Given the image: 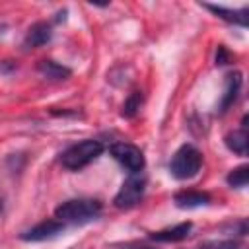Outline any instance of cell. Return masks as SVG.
<instances>
[{
	"label": "cell",
	"instance_id": "obj_1",
	"mask_svg": "<svg viewBox=\"0 0 249 249\" xmlns=\"http://www.w3.org/2000/svg\"><path fill=\"white\" fill-rule=\"evenodd\" d=\"M103 210L97 198H70L54 208V218L62 224H86L95 220Z\"/></svg>",
	"mask_w": 249,
	"mask_h": 249
},
{
	"label": "cell",
	"instance_id": "obj_2",
	"mask_svg": "<svg viewBox=\"0 0 249 249\" xmlns=\"http://www.w3.org/2000/svg\"><path fill=\"white\" fill-rule=\"evenodd\" d=\"M101 154H103V144L99 140L86 138V140L66 148L60 156V163L70 171H80L82 167H86L93 160H97Z\"/></svg>",
	"mask_w": 249,
	"mask_h": 249
},
{
	"label": "cell",
	"instance_id": "obj_3",
	"mask_svg": "<svg viewBox=\"0 0 249 249\" xmlns=\"http://www.w3.org/2000/svg\"><path fill=\"white\" fill-rule=\"evenodd\" d=\"M202 167V154L198 152V148H195L193 144H183L169 161V173L179 179H193Z\"/></svg>",
	"mask_w": 249,
	"mask_h": 249
},
{
	"label": "cell",
	"instance_id": "obj_4",
	"mask_svg": "<svg viewBox=\"0 0 249 249\" xmlns=\"http://www.w3.org/2000/svg\"><path fill=\"white\" fill-rule=\"evenodd\" d=\"M109 152L115 158V161L123 169H126L130 175L140 173L146 165V158H144L142 150L138 146L130 144V142H115V144H111Z\"/></svg>",
	"mask_w": 249,
	"mask_h": 249
},
{
	"label": "cell",
	"instance_id": "obj_5",
	"mask_svg": "<svg viewBox=\"0 0 249 249\" xmlns=\"http://www.w3.org/2000/svg\"><path fill=\"white\" fill-rule=\"evenodd\" d=\"M144 193H146V177L140 175V173H134L130 175L119 189V193L115 195L113 198V204L121 210H128V208H134L142 198H144Z\"/></svg>",
	"mask_w": 249,
	"mask_h": 249
},
{
	"label": "cell",
	"instance_id": "obj_6",
	"mask_svg": "<svg viewBox=\"0 0 249 249\" xmlns=\"http://www.w3.org/2000/svg\"><path fill=\"white\" fill-rule=\"evenodd\" d=\"M66 224H62L60 220H43L39 224H35L33 228L25 230L19 237L23 241H47V239H53L56 235H60L64 231Z\"/></svg>",
	"mask_w": 249,
	"mask_h": 249
},
{
	"label": "cell",
	"instance_id": "obj_7",
	"mask_svg": "<svg viewBox=\"0 0 249 249\" xmlns=\"http://www.w3.org/2000/svg\"><path fill=\"white\" fill-rule=\"evenodd\" d=\"M51 37H53V27H51V23H47V21H37V23H33V25L27 29L25 39H23V47H25V49H39V47L47 45V43L51 41Z\"/></svg>",
	"mask_w": 249,
	"mask_h": 249
},
{
	"label": "cell",
	"instance_id": "obj_8",
	"mask_svg": "<svg viewBox=\"0 0 249 249\" xmlns=\"http://www.w3.org/2000/svg\"><path fill=\"white\" fill-rule=\"evenodd\" d=\"M241 84H243V78H241L239 72H230L226 76V88H224V93H222V99H220V113H226L237 101Z\"/></svg>",
	"mask_w": 249,
	"mask_h": 249
},
{
	"label": "cell",
	"instance_id": "obj_9",
	"mask_svg": "<svg viewBox=\"0 0 249 249\" xmlns=\"http://www.w3.org/2000/svg\"><path fill=\"white\" fill-rule=\"evenodd\" d=\"M210 195L208 193H202V191H181L173 196V202L177 208H198V206H206L210 204Z\"/></svg>",
	"mask_w": 249,
	"mask_h": 249
},
{
	"label": "cell",
	"instance_id": "obj_10",
	"mask_svg": "<svg viewBox=\"0 0 249 249\" xmlns=\"http://www.w3.org/2000/svg\"><path fill=\"white\" fill-rule=\"evenodd\" d=\"M191 228H193L191 222H181V224H177L173 228H165V230L154 231L150 237L156 239V241H163V243H175V241L185 239L191 233Z\"/></svg>",
	"mask_w": 249,
	"mask_h": 249
},
{
	"label": "cell",
	"instance_id": "obj_11",
	"mask_svg": "<svg viewBox=\"0 0 249 249\" xmlns=\"http://www.w3.org/2000/svg\"><path fill=\"white\" fill-rule=\"evenodd\" d=\"M37 70H39L41 76H45L47 80H56V82H58V80H68V78L72 76V70H70L68 66L56 62V60H51V58L41 60L39 66H37Z\"/></svg>",
	"mask_w": 249,
	"mask_h": 249
},
{
	"label": "cell",
	"instance_id": "obj_12",
	"mask_svg": "<svg viewBox=\"0 0 249 249\" xmlns=\"http://www.w3.org/2000/svg\"><path fill=\"white\" fill-rule=\"evenodd\" d=\"M204 8L210 10L212 14H216L218 18L230 21V23H235V25H241V27L247 25V14H249L247 8H241V10H228V8H224V6H214V4H204Z\"/></svg>",
	"mask_w": 249,
	"mask_h": 249
},
{
	"label": "cell",
	"instance_id": "obj_13",
	"mask_svg": "<svg viewBox=\"0 0 249 249\" xmlns=\"http://www.w3.org/2000/svg\"><path fill=\"white\" fill-rule=\"evenodd\" d=\"M247 144H249V136H247V128L243 126L226 134V146L237 156H247Z\"/></svg>",
	"mask_w": 249,
	"mask_h": 249
},
{
	"label": "cell",
	"instance_id": "obj_14",
	"mask_svg": "<svg viewBox=\"0 0 249 249\" xmlns=\"http://www.w3.org/2000/svg\"><path fill=\"white\" fill-rule=\"evenodd\" d=\"M226 181H228V185L233 187V189H243V187H247V183H249V167H247V165H239V167L231 169V171L228 173Z\"/></svg>",
	"mask_w": 249,
	"mask_h": 249
},
{
	"label": "cell",
	"instance_id": "obj_15",
	"mask_svg": "<svg viewBox=\"0 0 249 249\" xmlns=\"http://www.w3.org/2000/svg\"><path fill=\"white\" fill-rule=\"evenodd\" d=\"M140 107H142V91H132L123 103V117L126 119L136 117L140 113Z\"/></svg>",
	"mask_w": 249,
	"mask_h": 249
},
{
	"label": "cell",
	"instance_id": "obj_16",
	"mask_svg": "<svg viewBox=\"0 0 249 249\" xmlns=\"http://www.w3.org/2000/svg\"><path fill=\"white\" fill-rule=\"evenodd\" d=\"M198 249H239V243L235 239H210L200 243Z\"/></svg>",
	"mask_w": 249,
	"mask_h": 249
},
{
	"label": "cell",
	"instance_id": "obj_17",
	"mask_svg": "<svg viewBox=\"0 0 249 249\" xmlns=\"http://www.w3.org/2000/svg\"><path fill=\"white\" fill-rule=\"evenodd\" d=\"M228 60H230V54H228V51L220 45V47H218V53H216V64H228Z\"/></svg>",
	"mask_w": 249,
	"mask_h": 249
},
{
	"label": "cell",
	"instance_id": "obj_18",
	"mask_svg": "<svg viewBox=\"0 0 249 249\" xmlns=\"http://www.w3.org/2000/svg\"><path fill=\"white\" fill-rule=\"evenodd\" d=\"M2 210H4V195L0 193V214H2Z\"/></svg>",
	"mask_w": 249,
	"mask_h": 249
},
{
	"label": "cell",
	"instance_id": "obj_19",
	"mask_svg": "<svg viewBox=\"0 0 249 249\" xmlns=\"http://www.w3.org/2000/svg\"><path fill=\"white\" fill-rule=\"evenodd\" d=\"M142 249H152V247H142Z\"/></svg>",
	"mask_w": 249,
	"mask_h": 249
}]
</instances>
